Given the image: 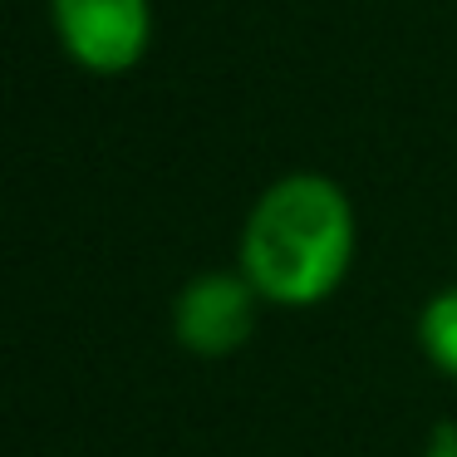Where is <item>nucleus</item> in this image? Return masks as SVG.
<instances>
[{
  "label": "nucleus",
  "instance_id": "3",
  "mask_svg": "<svg viewBox=\"0 0 457 457\" xmlns=\"http://www.w3.org/2000/svg\"><path fill=\"white\" fill-rule=\"evenodd\" d=\"M256 300L261 295L246 276H231V270L197 276L178 295V310H172L182 349H192L202 359H221L231 349H241L256 329Z\"/></svg>",
  "mask_w": 457,
  "mask_h": 457
},
{
  "label": "nucleus",
  "instance_id": "5",
  "mask_svg": "<svg viewBox=\"0 0 457 457\" xmlns=\"http://www.w3.org/2000/svg\"><path fill=\"white\" fill-rule=\"evenodd\" d=\"M423 457H457V428H453V423H443V428H437Z\"/></svg>",
  "mask_w": 457,
  "mask_h": 457
},
{
  "label": "nucleus",
  "instance_id": "4",
  "mask_svg": "<svg viewBox=\"0 0 457 457\" xmlns=\"http://www.w3.org/2000/svg\"><path fill=\"white\" fill-rule=\"evenodd\" d=\"M418 339H423L428 359H433L443 374L457 378V286L433 295L423 305V320H418Z\"/></svg>",
  "mask_w": 457,
  "mask_h": 457
},
{
  "label": "nucleus",
  "instance_id": "1",
  "mask_svg": "<svg viewBox=\"0 0 457 457\" xmlns=\"http://www.w3.org/2000/svg\"><path fill=\"white\" fill-rule=\"evenodd\" d=\"M354 261V207L320 172H295L261 192L241 237V276L261 300L315 305Z\"/></svg>",
  "mask_w": 457,
  "mask_h": 457
},
{
  "label": "nucleus",
  "instance_id": "2",
  "mask_svg": "<svg viewBox=\"0 0 457 457\" xmlns=\"http://www.w3.org/2000/svg\"><path fill=\"white\" fill-rule=\"evenodd\" d=\"M54 30L74 64L89 74H123L148 54L153 5L148 0H50Z\"/></svg>",
  "mask_w": 457,
  "mask_h": 457
}]
</instances>
